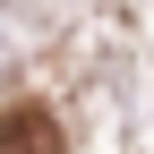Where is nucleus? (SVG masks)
Here are the masks:
<instances>
[{
    "label": "nucleus",
    "instance_id": "obj_1",
    "mask_svg": "<svg viewBox=\"0 0 154 154\" xmlns=\"http://www.w3.org/2000/svg\"><path fill=\"white\" fill-rule=\"evenodd\" d=\"M0 146H9V154L17 146H26V154H60L69 137H60V120H51L43 103H17V111H0Z\"/></svg>",
    "mask_w": 154,
    "mask_h": 154
}]
</instances>
